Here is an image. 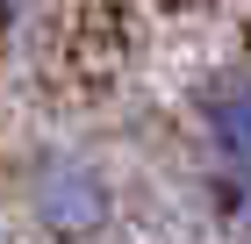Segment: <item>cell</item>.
I'll return each mask as SVG.
<instances>
[{
    "label": "cell",
    "mask_w": 251,
    "mask_h": 244,
    "mask_svg": "<svg viewBox=\"0 0 251 244\" xmlns=\"http://www.w3.org/2000/svg\"><path fill=\"white\" fill-rule=\"evenodd\" d=\"M22 208H29V223L43 230V237L58 244H94L100 230L115 223V180H108V165L100 158H86V151L72 144H43L29 165H22Z\"/></svg>",
    "instance_id": "cell-1"
},
{
    "label": "cell",
    "mask_w": 251,
    "mask_h": 244,
    "mask_svg": "<svg viewBox=\"0 0 251 244\" xmlns=\"http://www.w3.org/2000/svg\"><path fill=\"white\" fill-rule=\"evenodd\" d=\"M194 144H201V165H208L215 194L251 208V65H230V72H215L201 86Z\"/></svg>",
    "instance_id": "cell-2"
},
{
    "label": "cell",
    "mask_w": 251,
    "mask_h": 244,
    "mask_svg": "<svg viewBox=\"0 0 251 244\" xmlns=\"http://www.w3.org/2000/svg\"><path fill=\"white\" fill-rule=\"evenodd\" d=\"M7 22H15V0H0V29H7Z\"/></svg>",
    "instance_id": "cell-3"
}]
</instances>
